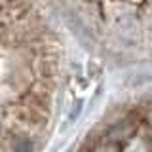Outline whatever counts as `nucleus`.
Returning a JSON list of instances; mask_svg holds the SVG:
<instances>
[{
  "instance_id": "1",
  "label": "nucleus",
  "mask_w": 152,
  "mask_h": 152,
  "mask_svg": "<svg viewBox=\"0 0 152 152\" xmlns=\"http://www.w3.org/2000/svg\"><path fill=\"white\" fill-rule=\"evenodd\" d=\"M59 44L38 0H0V152H38L59 86Z\"/></svg>"
}]
</instances>
